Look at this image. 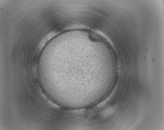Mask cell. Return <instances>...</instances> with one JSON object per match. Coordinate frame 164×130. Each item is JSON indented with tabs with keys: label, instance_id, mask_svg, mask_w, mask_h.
<instances>
[{
	"label": "cell",
	"instance_id": "6da1fadb",
	"mask_svg": "<svg viewBox=\"0 0 164 130\" xmlns=\"http://www.w3.org/2000/svg\"><path fill=\"white\" fill-rule=\"evenodd\" d=\"M88 38L91 41L97 42L101 41V38L97 34L92 32L89 33L88 35Z\"/></svg>",
	"mask_w": 164,
	"mask_h": 130
}]
</instances>
